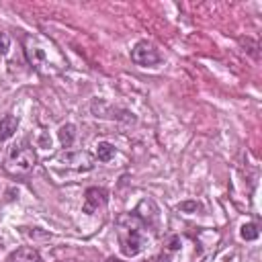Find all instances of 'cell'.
Masks as SVG:
<instances>
[{
    "label": "cell",
    "instance_id": "6da1fadb",
    "mask_svg": "<svg viewBox=\"0 0 262 262\" xmlns=\"http://www.w3.org/2000/svg\"><path fill=\"white\" fill-rule=\"evenodd\" d=\"M117 225H119V246H121V252L125 256H129V258L137 256L143 250V244H145V237L141 233L137 215L135 213L123 215V217H119Z\"/></svg>",
    "mask_w": 262,
    "mask_h": 262
},
{
    "label": "cell",
    "instance_id": "7a4b0ae2",
    "mask_svg": "<svg viewBox=\"0 0 262 262\" xmlns=\"http://www.w3.org/2000/svg\"><path fill=\"white\" fill-rule=\"evenodd\" d=\"M35 166V151L27 145V141H20L18 145H12L6 158V170L16 176H25Z\"/></svg>",
    "mask_w": 262,
    "mask_h": 262
},
{
    "label": "cell",
    "instance_id": "3957f363",
    "mask_svg": "<svg viewBox=\"0 0 262 262\" xmlns=\"http://www.w3.org/2000/svg\"><path fill=\"white\" fill-rule=\"evenodd\" d=\"M131 59L137 63V66H156L160 61V53L158 49L147 43V41H139L135 43V47L131 49Z\"/></svg>",
    "mask_w": 262,
    "mask_h": 262
},
{
    "label": "cell",
    "instance_id": "277c9868",
    "mask_svg": "<svg viewBox=\"0 0 262 262\" xmlns=\"http://www.w3.org/2000/svg\"><path fill=\"white\" fill-rule=\"evenodd\" d=\"M106 199H108V192H106L104 188H100V186H90V188H86V192H84L82 211L88 213V215H92V213H96L100 207L106 205Z\"/></svg>",
    "mask_w": 262,
    "mask_h": 262
},
{
    "label": "cell",
    "instance_id": "5b68a950",
    "mask_svg": "<svg viewBox=\"0 0 262 262\" xmlns=\"http://www.w3.org/2000/svg\"><path fill=\"white\" fill-rule=\"evenodd\" d=\"M6 262H43V258H41L39 250L25 246V248H18V250L10 252V256L6 258Z\"/></svg>",
    "mask_w": 262,
    "mask_h": 262
},
{
    "label": "cell",
    "instance_id": "8992f818",
    "mask_svg": "<svg viewBox=\"0 0 262 262\" xmlns=\"http://www.w3.org/2000/svg\"><path fill=\"white\" fill-rule=\"evenodd\" d=\"M68 162V166H74L78 170H92V158L86 154V151H76V154H68L63 158Z\"/></svg>",
    "mask_w": 262,
    "mask_h": 262
},
{
    "label": "cell",
    "instance_id": "52a82bcc",
    "mask_svg": "<svg viewBox=\"0 0 262 262\" xmlns=\"http://www.w3.org/2000/svg\"><path fill=\"white\" fill-rule=\"evenodd\" d=\"M18 129V119L12 117V115H4L0 119V141H6L10 139Z\"/></svg>",
    "mask_w": 262,
    "mask_h": 262
},
{
    "label": "cell",
    "instance_id": "ba28073f",
    "mask_svg": "<svg viewBox=\"0 0 262 262\" xmlns=\"http://www.w3.org/2000/svg\"><path fill=\"white\" fill-rule=\"evenodd\" d=\"M74 139H76V127L72 123L61 125L59 127V141H61V145L63 147H70L74 143Z\"/></svg>",
    "mask_w": 262,
    "mask_h": 262
},
{
    "label": "cell",
    "instance_id": "9c48e42d",
    "mask_svg": "<svg viewBox=\"0 0 262 262\" xmlns=\"http://www.w3.org/2000/svg\"><path fill=\"white\" fill-rule=\"evenodd\" d=\"M113 156H115V145H113V143L100 141V143L96 145V158H98L100 162H108Z\"/></svg>",
    "mask_w": 262,
    "mask_h": 262
},
{
    "label": "cell",
    "instance_id": "30bf717a",
    "mask_svg": "<svg viewBox=\"0 0 262 262\" xmlns=\"http://www.w3.org/2000/svg\"><path fill=\"white\" fill-rule=\"evenodd\" d=\"M239 235L244 237V239H256L258 235H260V231H258V227L254 225V223H246V225H242V231H239Z\"/></svg>",
    "mask_w": 262,
    "mask_h": 262
},
{
    "label": "cell",
    "instance_id": "8fae6325",
    "mask_svg": "<svg viewBox=\"0 0 262 262\" xmlns=\"http://www.w3.org/2000/svg\"><path fill=\"white\" fill-rule=\"evenodd\" d=\"M8 47H10V39L6 33L0 31V55H6L8 53Z\"/></svg>",
    "mask_w": 262,
    "mask_h": 262
},
{
    "label": "cell",
    "instance_id": "7c38bea8",
    "mask_svg": "<svg viewBox=\"0 0 262 262\" xmlns=\"http://www.w3.org/2000/svg\"><path fill=\"white\" fill-rule=\"evenodd\" d=\"M178 209H180V211H196L199 205H196V203H182V205H178Z\"/></svg>",
    "mask_w": 262,
    "mask_h": 262
},
{
    "label": "cell",
    "instance_id": "4fadbf2b",
    "mask_svg": "<svg viewBox=\"0 0 262 262\" xmlns=\"http://www.w3.org/2000/svg\"><path fill=\"white\" fill-rule=\"evenodd\" d=\"M178 248H180V239L174 235V237L170 239V252H174V250H178Z\"/></svg>",
    "mask_w": 262,
    "mask_h": 262
},
{
    "label": "cell",
    "instance_id": "5bb4252c",
    "mask_svg": "<svg viewBox=\"0 0 262 262\" xmlns=\"http://www.w3.org/2000/svg\"><path fill=\"white\" fill-rule=\"evenodd\" d=\"M156 262H170V254H160L156 258Z\"/></svg>",
    "mask_w": 262,
    "mask_h": 262
},
{
    "label": "cell",
    "instance_id": "9a60e30c",
    "mask_svg": "<svg viewBox=\"0 0 262 262\" xmlns=\"http://www.w3.org/2000/svg\"><path fill=\"white\" fill-rule=\"evenodd\" d=\"M106 262H121V260H117V258H108Z\"/></svg>",
    "mask_w": 262,
    "mask_h": 262
}]
</instances>
